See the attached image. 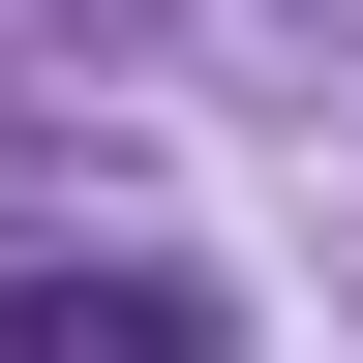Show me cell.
<instances>
[{
	"label": "cell",
	"instance_id": "cell-1",
	"mask_svg": "<svg viewBox=\"0 0 363 363\" xmlns=\"http://www.w3.org/2000/svg\"><path fill=\"white\" fill-rule=\"evenodd\" d=\"M0 363H212V303H182V272H30Z\"/></svg>",
	"mask_w": 363,
	"mask_h": 363
}]
</instances>
